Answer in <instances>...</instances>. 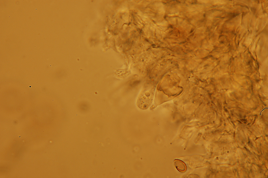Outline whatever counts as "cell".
<instances>
[{"label":"cell","mask_w":268,"mask_h":178,"mask_svg":"<svg viewBox=\"0 0 268 178\" xmlns=\"http://www.w3.org/2000/svg\"><path fill=\"white\" fill-rule=\"evenodd\" d=\"M174 164L175 167L178 171L184 172L187 170V167L185 163L180 160H175Z\"/></svg>","instance_id":"1"}]
</instances>
